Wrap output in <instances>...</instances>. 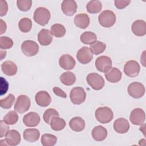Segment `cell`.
<instances>
[{
    "mask_svg": "<svg viewBox=\"0 0 146 146\" xmlns=\"http://www.w3.org/2000/svg\"><path fill=\"white\" fill-rule=\"evenodd\" d=\"M40 136V132L36 128H28L23 132L24 139L29 142H35L37 141Z\"/></svg>",
    "mask_w": 146,
    "mask_h": 146,
    "instance_id": "obj_26",
    "label": "cell"
},
{
    "mask_svg": "<svg viewBox=\"0 0 146 146\" xmlns=\"http://www.w3.org/2000/svg\"><path fill=\"white\" fill-rule=\"evenodd\" d=\"M59 64L61 68L66 70H72L76 64L74 58L69 54L62 55L59 59Z\"/></svg>",
    "mask_w": 146,
    "mask_h": 146,
    "instance_id": "obj_15",
    "label": "cell"
},
{
    "mask_svg": "<svg viewBox=\"0 0 146 146\" xmlns=\"http://www.w3.org/2000/svg\"><path fill=\"white\" fill-rule=\"evenodd\" d=\"M31 105L30 100L26 95H19L16 100L14 105V110L19 113H24L27 111Z\"/></svg>",
    "mask_w": 146,
    "mask_h": 146,
    "instance_id": "obj_8",
    "label": "cell"
},
{
    "mask_svg": "<svg viewBox=\"0 0 146 146\" xmlns=\"http://www.w3.org/2000/svg\"><path fill=\"white\" fill-rule=\"evenodd\" d=\"M51 15L49 10L43 7H38L34 13L33 18L35 22L41 26H45L50 19Z\"/></svg>",
    "mask_w": 146,
    "mask_h": 146,
    "instance_id": "obj_2",
    "label": "cell"
},
{
    "mask_svg": "<svg viewBox=\"0 0 146 146\" xmlns=\"http://www.w3.org/2000/svg\"><path fill=\"white\" fill-rule=\"evenodd\" d=\"M92 136L97 141H103L107 136V131L102 125L96 126L92 131Z\"/></svg>",
    "mask_w": 146,
    "mask_h": 146,
    "instance_id": "obj_24",
    "label": "cell"
},
{
    "mask_svg": "<svg viewBox=\"0 0 146 146\" xmlns=\"http://www.w3.org/2000/svg\"><path fill=\"white\" fill-rule=\"evenodd\" d=\"M140 67L138 62L132 60L127 62L124 66V72L125 74L131 78L137 76L140 72Z\"/></svg>",
    "mask_w": 146,
    "mask_h": 146,
    "instance_id": "obj_10",
    "label": "cell"
},
{
    "mask_svg": "<svg viewBox=\"0 0 146 146\" xmlns=\"http://www.w3.org/2000/svg\"><path fill=\"white\" fill-rule=\"evenodd\" d=\"M56 116H59V113L54 108H48L46 110L43 116L44 122L48 124H50L51 119Z\"/></svg>",
    "mask_w": 146,
    "mask_h": 146,
    "instance_id": "obj_36",
    "label": "cell"
},
{
    "mask_svg": "<svg viewBox=\"0 0 146 146\" xmlns=\"http://www.w3.org/2000/svg\"><path fill=\"white\" fill-rule=\"evenodd\" d=\"M35 100L39 106L43 107L48 106L51 102L50 95L47 92L44 91H40L37 92L35 95Z\"/></svg>",
    "mask_w": 146,
    "mask_h": 146,
    "instance_id": "obj_18",
    "label": "cell"
},
{
    "mask_svg": "<svg viewBox=\"0 0 146 146\" xmlns=\"http://www.w3.org/2000/svg\"><path fill=\"white\" fill-rule=\"evenodd\" d=\"M130 3H131V1H126V0H115L114 1L115 7L119 10L124 9Z\"/></svg>",
    "mask_w": 146,
    "mask_h": 146,
    "instance_id": "obj_41",
    "label": "cell"
},
{
    "mask_svg": "<svg viewBox=\"0 0 146 146\" xmlns=\"http://www.w3.org/2000/svg\"><path fill=\"white\" fill-rule=\"evenodd\" d=\"M128 94L135 99H139L143 97L145 94V87L140 82H132L127 88Z\"/></svg>",
    "mask_w": 146,
    "mask_h": 146,
    "instance_id": "obj_7",
    "label": "cell"
},
{
    "mask_svg": "<svg viewBox=\"0 0 146 146\" xmlns=\"http://www.w3.org/2000/svg\"><path fill=\"white\" fill-rule=\"evenodd\" d=\"M80 41L85 44H91L96 41V35L91 31H86L83 33L80 37Z\"/></svg>",
    "mask_w": 146,
    "mask_h": 146,
    "instance_id": "obj_30",
    "label": "cell"
},
{
    "mask_svg": "<svg viewBox=\"0 0 146 146\" xmlns=\"http://www.w3.org/2000/svg\"><path fill=\"white\" fill-rule=\"evenodd\" d=\"M106 48V44L100 41H95L90 44V50L95 55H99L103 52Z\"/></svg>",
    "mask_w": 146,
    "mask_h": 146,
    "instance_id": "obj_34",
    "label": "cell"
},
{
    "mask_svg": "<svg viewBox=\"0 0 146 146\" xmlns=\"http://www.w3.org/2000/svg\"><path fill=\"white\" fill-rule=\"evenodd\" d=\"M98 21L102 26L108 28L115 24L116 22V15L111 10H104L99 14Z\"/></svg>",
    "mask_w": 146,
    "mask_h": 146,
    "instance_id": "obj_3",
    "label": "cell"
},
{
    "mask_svg": "<svg viewBox=\"0 0 146 146\" xmlns=\"http://www.w3.org/2000/svg\"><path fill=\"white\" fill-rule=\"evenodd\" d=\"M50 124L52 130L59 131L64 129L66 127V123L62 118H60L59 116H56L51 119Z\"/></svg>",
    "mask_w": 146,
    "mask_h": 146,
    "instance_id": "obj_29",
    "label": "cell"
},
{
    "mask_svg": "<svg viewBox=\"0 0 146 146\" xmlns=\"http://www.w3.org/2000/svg\"><path fill=\"white\" fill-rule=\"evenodd\" d=\"M18 27L23 33H26L29 32L32 28V22L31 19L28 18H22L18 23Z\"/></svg>",
    "mask_w": 146,
    "mask_h": 146,
    "instance_id": "obj_33",
    "label": "cell"
},
{
    "mask_svg": "<svg viewBox=\"0 0 146 146\" xmlns=\"http://www.w3.org/2000/svg\"><path fill=\"white\" fill-rule=\"evenodd\" d=\"M86 9L89 13L96 14L102 10V4L100 1L98 0L90 1L87 3Z\"/></svg>",
    "mask_w": 146,
    "mask_h": 146,
    "instance_id": "obj_28",
    "label": "cell"
},
{
    "mask_svg": "<svg viewBox=\"0 0 146 146\" xmlns=\"http://www.w3.org/2000/svg\"><path fill=\"white\" fill-rule=\"evenodd\" d=\"M2 72L7 76H13L16 74L18 67L15 63L10 60L4 62L1 65Z\"/></svg>",
    "mask_w": 146,
    "mask_h": 146,
    "instance_id": "obj_23",
    "label": "cell"
},
{
    "mask_svg": "<svg viewBox=\"0 0 146 146\" xmlns=\"http://www.w3.org/2000/svg\"><path fill=\"white\" fill-rule=\"evenodd\" d=\"M6 28H7V26L6 23L2 20L1 19V34H3L6 30Z\"/></svg>",
    "mask_w": 146,
    "mask_h": 146,
    "instance_id": "obj_44",
    "label": "cell"
},
{
    "mask_svg": "<svg viewBox=\"0 0 146 146\" xmlns=\"http://www.w3.org/2000/svg\"><path fill=\"white\" fill-rule=\"evenodd\" d=\"M112 62L111 58L107 56H100L95 60V67L102 72H107L111 67Z\"/></svg>",
    "mask_w": 146,
    "mask_h": 146,
    "instance_id": "obj_9",
    "label": "cell"
},
{
    "mask_svg": "<svg viewBox=\"0 0 146 146\" xmlns=\"http://www.w3.org/2000/svg\"><path fill=\"white\" fill-rule=\"evenodd\" d=\"M69 126L74 131L80 132L85 128V121L82 117L76 116L70 120Z\"/></svg>",
    "mask_w": 146,
    "mask_h": 146,
    "instance_id": "obj_25",
    "label": "cell"
},
{
    "mask_svg": "<svg viewBox=\"0 0 146 146\" xmlns=\"http://www.w3.org/2000/svg\"><path fill=\"white\" fill-rule=\"evenodd\" d=\"M66 29L61 24L55 23L51 26V32L52 35L56 38H60L66 34Z\"/></svg>",
    "mask_w": 146,
    "mask_h": 146,
    "instance_id": "obj_32",
    "label": "cell"
},
{
    "mask_svg": "<svg viewBox=\"0 0 146 146\" xmlns=\"http://www.w3.org/2000/svg\"><path fill=\"white\" fill-rule=\"evenodd\" d=\"M90 17L87 14L80 13L77 14L74 18L75 25L80 29H84L90 25Z\"/></svg>",
    "mask_w": 146,
    "mask_h": 146,
    "instance_id": "obj_22",
    "label": "cell"
},
{
    "mask_svg": "<svg viewBox=\"0 0 146 146\" xmlns=\"http://www.w3.org/2000/svg\"><path fill=\"white\" fill-rule=\"evenodd\" d=\"M95 116L99 122L102 124H107L112 120L113 113L110 108L101 107L95 111Z\"/></svg>",
    "mask_w": 146,
    "mask_h": 146,
    "instance_id": "obj_1",
    "label": "cell"
},
{
    "mask_svg": "<svg viewBox=\"0 0 146 146\" xmlns=\"http://www.w3.org/2000/svg\"><path fill=\"white\" fill-rule=\"evenodd\" d=\"M106 79L111 83H117L121 79L122 74L116 67H111L107 72H105Z\"/></svg>",
    "mask_w": 146,
    "mask_h": 146,
    "instance_id": "obj_21",
    "label": "cell"
},
{
    "mask_svg": "<svg viewBox=\"0 0 146 146\" xmlns=\"http://www.w3.org/2000/svg\"><path fill=\"white\" fill-rule=\"evenodd\" d=\"M76 58L80 63L86 64L90 63L92 59L93 53L89 47L84 46L78 51Z\"/></svg>",
    "mask_w": 146,
    "mask_h": 146,
    "instance_id": "obj_11",
    "label": "cell"
},
{
    "mask_svg": "<svg viewBox=\"0 0 146 146\" xmlns=\"http://www.w3.org/2000/svg\"><path fill=\"white\" fill-rule=\"evenodd\" d=\"M10 127L3 120L0 121V137H2L6 135L7 132L10 130Z\"/></svg>",
    "mask_w": 146,
    "mask_h": 146,
    "instance_id": "obj_40",
    "label": "cell"
},
{
    "mask_svg": "<svg viewBox=\"0 0 146 146\" xmlns=\"http://www.w3.org/2000/svg\"><path fill=\"white\" fill-rule=\"evenodd\" d=\"M21 135L18 131L15 129L9 130L5 135V140L7 145L15 146L21 142Z\"/></svg>",
    "mask_w": 146,
    "mask_h": 146,
    "instance_id": "obj_16",
    "label": "cell"
},
{
    "mask_svg": "<svg viewBox=\"0 0 146 146\" xmlns=\"http://www.w3.org/2000/svg\"><path fill=\"white\" fill-rule=\"evenodd\" d=\"M21 50L25 55L27 56H33L38 52L39 46L33 40H26L22 43Z\"/></svg>",
    "mask_w": 146,
    "mask_h": 146,
    "instance_id": "obj_6",
    "label": "cell"
},
{
    "mask_svg": "<svg viewBox=\"0 0 146 146\" xmlns=\"http://www.w3.org/2000/svg\"><path fill=\"white\" fill-rule=\"evenodd\" d=\"M60 80L66 86H71L75 83L76 76L72 72L66 71L60 75Z\"/></svg>",
    "mask_w": 146,
    "mask_h": 146,
    "instance_id": "obj_27",
    "label": "cell"
},
{
    "mask_svg": "<svg viewBox=\"0 0 146 146\" xmlns=\"http://www.w3.org/2000/svg\"><path fill=\"white\" fill-rule=\"evenodd\" d=\"M13 46V41L11 38L7 36H1L0 48L1 49H9Z\"/></svg>",
    "mask_w": 146,
    "mask_h": 146,
    "instance_id": "obj_39",
    "label": "cell"
},
{
    "mask_svg": "<svg viewBox=\"0 0 146 146\" xmlns=\"http://www.w3.org/2000/svg\"><path fill=\"white\" fill-rule=\"evenodd\" d=\"M114 130L118 133H125L129 129V123L125 118H119L116 119L113 124Z\"/></svg>",
    "mask_w": 146,
    "mask_h": 146,
    "instance_id": "obj_17",
    "label": "cell"
},
{
    "mask_svg": "<svg viewBox=\"0 0 146 146\" xmlns=\"http://www.w3.org/2000/svg\"><path fill=\"white\" fill-rule=\"evenodd\" d=\"M40 141L43 146H53L57 142V137L52 134L44 133L42 136Z\"/></svg>",
    "mask_w": 146,
    "mask_h": 146,
    "instance_id": "obj_31",
    "label": "cell"
},
{
    "mask_svg": "<svg viewBox=\"0 0 146 146\" xmlns=\"http://www.w3.org/2000/svg\"><path fill=\"white\" fill-rule=\"evenodd\" d=\"M17 6L21 11H29L32 6V1L31 0H18Z\"/></svg>",
    "mask_w": 146,
    "mask_h": 146,
    "instance_id": "obj_38",
    "label": "cell"
},
{
    "mask_svg": "<svg viewBox=\"0 0 146 146\" xmlns=\"http://www.w3.org/2000/svg\"><path fill=\"white\" fill-rule=\"evenodd\" d=\"M39 115L35 112H30L26 114L23 117L24 124L29 127H34L38 125L40 122Z\"/></svg>",
    "mask_w": 146,
    "mask_h": 146,
    "instance_id": "obj_14",
    "label": "cell"
},
{
    "mask_svg": "<svg viewBox=\"0 0 146 146\" xmlns=\"http://www.w3.org/2000/svg\"><path fill=\"white\" fill-rule=\"evenodd\" d=\"M145 119V112L141 108H136L131 111L129 116V120L133 124L136 125H142L144 124Z\"/></svg>",
    "mask_w": 146,
    "mask_h": 146,
    "instance_id": "obj_12",
    "label": "cell"
},
{
    "mask_svg": "<svg viewBox=\"0 0 146 146\" xmlns=\"http://www.w3.org/2000/svg\"><path fill=\"white\" fill-rule=\"evenodd\" d=\"M18 120V115L15 111L9 112L3 117V121L8 125L15 124Z\"/></svg>",
    "mask_w": 146,
    "mask_h": 146,
    "instance_id": "obj_35",
    "label": "cell"
},
{
    "mask_svg": "<svg viewBox=\"0 0 146 146\" xmlns=\"http://www.w3.org/2000/svg\"><path fill=\"white\" fill-rule=\"evenodd\" d=\"M132 33L137 36H143L146 34V23L143 20H136L131 26Z\"/></svg>",
    "mask_w": 146,
    "mask_h": 146,
    "instance_id": "obj_19",
    "label": "cell"
},
{
    "mask_svg": "<svg viewBox=\"0 0 146 146\" xmlns=\"http://www.w3.org/2000/svg\"><path fill=\"white\" fill-rule=\"evenodd\" d=\"M87 83L94 90H100L104 86V80L99 74L92 72L89 74L86 77Z\"/></svg>",
    "mask_w": 146,
    "mask_h": 146,
    "instance_id": "obj_4",
    "label": "cell"
},
{
    "mask_svg": "<svg viewBox=\"0 0 146 146\" xmlns=\"http://www.w3.org/2000/svg\"><path fill=\"white\" fill-rule=\"evenodd\" d=\"M14 101L15 96L13 94H10L6 98L1 100L0 106L2 108L9 109L12 107Z\"/></svg>",
    "mask_w": 146,
    "mask_h": 146,
    "instance_id": "obj_37",
    "label": "cell"
},
{
    "mask_svg": "<svg viewBox=\"0 0 146 146\" xmlns=\"http://www.w3.org/2000/svg\"><path fill=\"white\" fill-rule=\"evenodd\" d=\"M70 98L71 102L73 104L79 105L85 101L86 94L83 88L76 87L73 88L71 90Z\"/></svg>",
    "mask_w": 146,
    "mask_h": 146,
    "instance_id": "obj_5",
    "label": "cell"
},
{
    "mask_svg": "<svg viewBox=\"0 0 146 146\" xmlns=\"http://www.w3.org/2000/svg\"><path fill=\"white\" fill-rule=\"evenodd\" d=\"M38 40L42 46H48L52 41V34L48 29H42L38 34Z\"/></svg>",
    "mask_w": 146,
    "mask_h": 146,
    "instance_id": "obj_20",
    "label": "cell"
},
{
    "mask_svg": "<svg viewBox=\"0 0 146 146\" xmlns=\"http://www.w3.org/2000/svg\"><path fill=\"white\" fill-rule=\"evenodd\" d=\"M52 90H53L54 93L56 95H57L58 96H60V97L63 98H66L67 96V94H66V92H64L62 89H60L59 87H54L52 88Z\"/></svg>",
    "mask_w": 146,
    "mask_h": 146,
    "instance_id": "obj_43",
    "label": "cell"
},
{
    "mask_svg": "<svg viewBox=\"0 0 146 146\" xmlns=\"http://www.w3.org/2000/svg\"><path fill=\"white\" fill-rule=\"evenodd\" d=\"M0 5H1V10H0V15L1 17L4 16L6 14L8 11V5L6 1L1 0L0 1Z\"/></svg>",
    "mask_w": 146,
    "mask_h": 146,
    "instance_id": "obj_42",
    "label": "cell"
},
{
    "mask_svg": "<svg viewBox=\"0 0 146 146\" xmlns=\"http://www.w3.org/2000/svg\"><path fill=\"white\" fill-rule=\"evenodd\" d=\"M61 9L66 15L72 16L76 11V3L74 0H64L61 4Z\"/></svg>",
    "mask_w": 146,
    "mask_h": 146,
    "instance_id": "obj_13",
    "label": "cell"
}]
</instances>
